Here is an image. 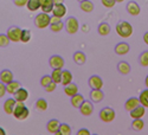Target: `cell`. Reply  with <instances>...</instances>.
Here are the masks:
<instances>
[{"instance_id":"cell-1","label":"cell","mask_w":148,"mask_h":135,"mask_svg":"<svg viewBox=\"0 0 148 135\" xmlns=\"http://www.w3.org/2000/svg\"><path fill=\"white\" fill-rule=\"evenodd\" d=\"M116 33L122 37V38H129V37L133 34V26L132 24H129L128 21H125V20H120L117 24H116Z\"/></svg>"},{"instance_id":"cell-2","label":"cell","mask_w":148,"mask_h":135,"mask_svg":"<svg viewBox=\"0 0 148 135\" xmlns=\"http://www.w3.org/2000/svg\"><path fill=\"white\" fill-rule=\"evenodd\" d=\"M13 115L17 120L19 121H24L26 120L30 115V110L27 107H25V104H24V102H17L16 104V108H14V112H13Z\"/></svg>"},{"instance_id":"cell-3","label":"cell","mask_w":148,"mask_h":135,"mask_svg":"<svg viewBox=\"0 0 148 135\" xmlns=\"http://www.w3.org/2000/svg\"><path fill=\"white\" fill-rule=\"evenodd\" d=\"M34 25L36 27H38L40 30L47 27V26H50L51 25V17L49 16L47 13H39V14H37L36 18H34Z\"/></svg>"},{"instance_id":"cell-4","label":"cell","mask_w":148,"mask_h":135,"mask_svg":"<svg viewBox=\"0 0 148 135\" xmlns=\"http://www.w3.org/2000/svg\"><path fill=\"white\" fill-rule=\"evenodd\" d=\"M65 30L70 34H75L79 30V24L78 20L75 17H69L65 21Z\"/></svg>"},{"instance_id":"cell-5","label":"cell","mask_w":148,"mask_h":135,"mask_svg":"<svg viewBox=\"0 0 148 135\" xmlns=\"http://www.w3.org/2000/svg\"><path fill=\"white\" fill-rule=\"evenodd\" d=\"M116 114H115V110L113 108H109V107H106L103 108L101 112H100V119L103 121V122H107V123H109V122L114 121Z\"/></svg>"},{"instance_id":"cell-6","label":"cell","mask_w":148,"mask_h":135,"mask_svg":"<svg viewBox=\"0 0 148 135\" xmlns=\"http://www.w3.org/2000/svg\"><path fill=\"white\" fill-rule=\"evenodd\" d=\"M21 32L23 30L18 26H12L7 30V37L10 38L11 42H14V43H18L20 42L21 39Z\"/></svg>"},{"instance_id":"cell-7","label":"cell","mask_w":148,"mask_h":135,"mask_svg":"<svg viewBox=\"0 0 148 135\" xmlns=\"http://www.w3.org/2000/svg\"><path fill=\"white\" fill-rule=\"evenodd\" d=\"M49 64H50V66L52 68V70L53 69H63L65 62H64V59L62 58L60 56L53 55V56L50 57V59H49Z\"/></svg>"},{"instance_id":"cell-8","label":"cell","mask_w":148,"mask_h":135,"mask_svg":"<svg viewBox=\"0 0 148 135\" xmlns=\"http://www.w3.org/2000/svg\"><path fill=\"white\" fill-rule=\"evenodd\" d=\"M89 87L91 89H98V90H102V87H103V81L100 76L97 75H94L89 78Z\"/></svg>"},{"instance_id":"cell-9","label":"cell","mask_w":148,"mask_h":135,"mask_svg":"<svg viewBox=\"0 0 148 135\" xmlns=\"http://www.w3.org/2000/svg\"><path fill=\"white\" fill-rule=\"evenodd\" d=\"M79 112L84 116H90L94 112V106L90 101H84L83 104L79 107Z\"/></svg>"},{"instance_id":"cell-10","label":"cell","mask_w":148,"mask_h":135,"mask_svg":"<svg viewBox=\"0 0 148 135\" xmlns=\"http://www.w3.org/2000/svg\"><path fill=\"white\" fill-rule=\"evenodd\" d=\"M127 12L130 14V16H139L140 14V12H141V8H140V6H139V4L138 3H135V1H129L128 4H127Z\"/></svg>"},{"instance_id":"cell-11","label":"cell","mask_w":148,"mask_h":135,"mask_svg":"<svg viewBox=\"0 0 148 135\" xmlns=\"http://www.w3.org/2000/svg\"><path fill=\"white\" fill-rule=\"evenodd\" d=\"M66 6L64 4H59V5H55L53 6V10H52V14L55 17H58V18H63L65 14H66Z\"/></svg>"},{"instance_id":"cell-12","label":"cell","mask_w":148,"mask_h":135,"mask_svg":"<svg viewBox=\"0 0 148 135\" xmlns=\"http://www.w3.org/2000/svg\"><path fill=\"white\" fill-rule=\"evenodd\" d=\"M139 106H141V103H140V100L138 97H130V99L127 100L125 103V108H126L127 112H132V110L138 108Z\"/></svg>"},{"instance_id":"cell-13","label":"cell","mask_w":148,"mask_h":135,"mask_svg":"<svg viewBox=\"0 0 148 135\" xmlns=\"http://www.w3.org/2000/svg\"><path fill=\"white\" fill-rule=\"evenodd\" d=\"M53 6V0H40V10L43 11V13H51Z\"/></svg>"},{"instance_id":"cell-14","label":"cell","mask_w":148,"mask_h":135,"mask_svg":"<svg viewBox=\"0 0 148 135\" xmlns=\"http://www.w3.org/2000/svg\"><path fill=\"white\" fill-rule=\"evenodd\" d=\"M16 104H17V101H16L14 99H8V100H6L5 103H4V112H5L6 114H8V115L13 114L14 108H16Z\"/></svg>"},{"instance_id":"cell-15","label":"cell","mask_w":148,"mask_h":135,"mask_svg":"<svg viewBox=\"0 0 148 135\" xmlns=\"http://www.w3.org/2000/svg\"><path fill=\"white\" fill-rule=\"evenodd\" d=\"M129 50H130V46H129V44H127V43H119L116 46H115V52H116V55H119V56H123V55H127L128 52H129Z\"/></svg>"},{"instance_id":"cell-16","label":"cell","mask_w":148,"mask_h":135,"mask_svg":"<svg viewBox=\"0 0 148 135\" xmlns=\"http://www.w3.org/2000/svg\"><path fill=\"white\" fill-rule=\"evenodd\" d=\"M146 113V108L143 106H139L138 108H135L134 110L129 112V116L133 119V120H136V119H142V116L145 115Z\"/></svg>"},{"instance_id":"cell-17","label":"cell","mask_w":148,"mask_h":135,"mask_svg":"<svg viewBox=\"0 0 148 135\" xmlns=\"http://www.w3.org/2000/svg\"><path fill=\"white\" fill-rule=\"evenodd\" d=\"M103 99H104V94H103L102 90L91 89V91H90V100H91L92 102L98 103V102H101Z\"/></svg>"},{"instance_id":"cell-18","label":"cell","mask_w":148,"mask_h":135,"mask_svg":"<svg viewBox=\"0 0 148 135\" xmlns=\"http://www.w3.org/2000/svg\"><path fill=\"white\" fill-rule=\"evenodd\" d=\"M12 81H13V73L10 70H3L0 72V82H3L5 85H7Z\"/></svg>"},{"instance_id":"cell-19","label":"cell","mask_w":148,"mask_h":135,"mask_svg":"<svg viewBox=\"0 0 148 135\" xmlns=\"http://www.w3.org/2000/svg\"><path fill=\"white\" fill-rule=\"evenodd\" d=\"M29 99V91L24 88H20L16 94H14V100L17 102H25Z\"/></svg>"},{"instance_id":"cell-20","label":"cell","mask_w":148,"mask_h":135,"mask_svg":"<svg viewBox=\"0 0 148 135\" xmlns=\"http://www.w3.org/2000/svg\"><path fill=\"white\" fill-rule=\"evenodd\" d=\"M59 126H60L59 121L53 119V120H50V121L47 122V125H46V129H47V132H49V133L55 134V133H57V132L59 130Z\"/></svg>"},{"instance_id":"cell-21","label":"cell","mask_w":148,"mask_h":135,"mask_svg":"<svg viewBox=\"0 0 148 135\" xmlns=\"http://www.w3.org/2000/svg\"><path fill=\"white\" fill-rule=\"evenodd\" d=\"M72 73L69 71V70H63V73H62V82L60 84L63 87H66L70 83H72Z\"/></svg>"},{"instance_id":"cell-22","label":"cell","mask_w":148,"mask_h":135,"mask_svg":"<svg viewBox=\"0 0 148 135\" xmlns=\"http://www.w3.org/2000/svg\"><path fill=\"white\" fill-rule=\"evenodd\" d=\"M20 88H21V85H20L19 82H17V81H12L11 83H8V84L6 85V91H7L8 94H11V95H14Z\"/></svg>"},{"instance_id":"cell-23","label":"cell","mask_w":148,"mask_h":135,"mask_svg":"<svg viewBox=\"0 0 148 135\" xmlns=\"http://www.w3.org/2000/svg\"><path fill=\"white\" fill-rule=\"evenodd\" d=\"M64 93H65V95L72 97V96H75L76 94H78V87L75 83H70L69 85L64 87Z\"/></svg>"},{"instance_id":"cell-24","label":"cell","mask_w":148,"mask_h":135,"mask_svg":"<svg viewBox=\"0 0 148 135\" xmlns=\"http://www.w3.org/2000/svg\"><path fill=\"white\" fill-rule=\"evenodd\" d=\"M83 102H84V97L81 94H76L75 96L71 97V104H72L73 108H78L79 109V107L83 104Z\"/></svg>"},{"instance_id":"cell-25","label":"cell","mask_w":148,"mask_h":135,"mask_svg":"<svg viewBox=\"0 0 148 135\" xmlns=\"http://www.w3.org/2000/svg\"><path fill=\"white\" fill-rule=\"evenodd\" d=\"M117 70L120 73H122V75H128L132 70V68H130L129 63H127V62H120L117 64Z\"/></svg>"},{"instance_id":"cell-26","label":"cell","mask_w":148,"mask_h":135,"mask_svg":"<svg viewBox=\"0 0 148 135\" xmlns=\"http://www.w3.org/2000/svg\"><path fill=\"white\" fill-rule=\"evenodd\" d=\"M73 60H75L76 64L83 65L85 63V60H87V56H85L82 51H77V52L73 53Z\"/></svg>"},{"instance_id":"cell-27","label":"cell","mask_w":148,"mask_h":135,"mask_svg":"<svg viewBox=\"0 0 148 135\" xmlns=\"http://www.w3.org/2000/svg\"><path fill=\"white\" fill-rule=\"evenodd\" d=\"M110 25L109 24H107V23H101L100 25H98V27H97V32H98V34H101V36H108L109 33H110Z\"/></svg>"},{"instance_id":"cell-28","label":"cell","mask_w":148,"mask_h":135,"mask_svg":"<svg viewBox=\"0 0 148 135\" xmlns=\"http://www.w3.org/2000/svg\"><path fill=\"white\" fill-rule=\"evenodd\" d=\"M81 10L83 12H87V13H90V12L94 11V4L92 1H90V0H85V1H82L81 5H79Z\"/></svg>"},{"instance_id":"cell-29","label":"cell","mask_w":148,"mask_h":135,"mask_svg":"<svg viewBox=\"0 0 148 135\" xmlns=\"http://www.w3.org/2000/svg\"><path fill=\"white\" fill-rule=\"evenodd\" d=\"M62 73H63V70L62 69H53L52 70V73H51V77H52V81L58 84L62 82Z\"/></svg>"},{"instance_id":"cell-30","label":"cell","mask_w":148,"mask_h":135,"mask_svg":"<svg viewBox=\"0 0 148 135\" xmlns=\"http://www.w3.org/2000/svg\"><path fill=\"white\" fill-rule=\"evenodd\" d=\"M26 7H27L29 11H31V12L38 11V10L40 8V0H29Z\"/></svg>"},{"instance_id":"cell-31","label":"cell","mask_w":148,"mask_h":135,"mask_svg":"<svg viewBox=\"0 0 148 135\" xmlns=\"http://www.w3.org/2000/svg\"><path fill=\"white\" fill-rule=\"evenodd\" d=\"M145 127V122L142 121V119H136V120H134L132 122V128L134 130H136V132H140Z\"/></svg>"},{"instance_id":"cell-32","label":"cell","mask_w":148,"mask_h":135,"mask_svg":"<svg viewBox=\"0 0 148 135\" xmlns=\"http://www.w3.org/2000/svg\"><path fill=\"white\" fill-rule=\"evenodd\" d=\"M139 100H140L141 106H143L145 108H148V89L143 90V91L140 94Z\"/></svg>"},{"instance_id":"cell-33","label":"cell","mask_w":148,"mask_h":135,"mask_svg":"<svg viewBox=\"0 0 148 135\" xmlns=\"http://www.w3.org/2000/svg\"><path fill=\"white\" fill-rule=\"evenodd\" d=\"M47 102H46V100H44V99H39V100H37V102H36V108L39 110V112H45V110L47 109Z\"/></svg>"},{"instance_id":"cell-34","label":"cell","mask_w":148,"mask_h":135,"mask_svg":"<svg viewBox=\"0 0 148 135\" xmlns=\"http://www.w3.org/2000/svg\"><path fill=\"white\" fill-rule=\"evenodd\" d=\"M139 63L141 66H148V51H143L139 57Z\"/></svg>"},{"instance_id":"cell-35","label":"cell","mask_w":148,"mask_h":135,"mask_svg":"<svg viewBox=\"0 0 148 135\" xmlns=\"http://www.w3.org/2000/svg\"><path fill=\"white\" fill-rule=\"evenodd\" d=\"M63 27H65V24H63V21H59L57 24H51L50 25V30L52 32H59L63 30Z\"/></svg>"},{"instance_id":"cell-36","label":"cell","mask_w":148,"mask_h":135,"mask_svg":"<svg viewBox=\"0 0 148 135\" xmlns=\"http://www.w3.org/2000/svg\"><path fill=\"white\" fill-rule=\"evenodd\" d=\"M30 40H31V32L29 30H23L20 42L21 43H29Z\"/></svg>"},{"instance_id":"cell-37","label":"cell","mask_w":148,"mask_h":135,"mask_svg":"<svg viewBox=\"0 0 148 135\" xmlns=\"http://www.w3.org/2000/svg\"><path fill=\"white\" fill-rule=\"evenodd\" d=\"M58 132H60L63 135H70L71 134V127L69 125H66V123H62L59 126V130Z\"/></svg>"},{"instance_id":"cell-38","label":"cell","mask_w":148,"mask_h":135,"mask_svg":"<svg viewBox=\"0 0 148 135\" xmlns=\"http://www.w3.org/2000/svg\"><path fill=\"white\" fill-rule=\"evenodd\" d=\"M10 38L7 37V34H0V47H6L10 44Z\"/></svg>"},{"instance_id":"cell-39","label":"cell","mask_w":148,"mask_h":135,"mask_svg":"<svg viewBox=\"0 0 148 135\" xmlns=\"http://www.w3.org/2000/svg\"><path fill=\"white\" fill-rule=\"evenodd\" d=\"M51 82H53V81H52L51 75H50V76H49V75H45V76H43V77H42V79H40V84H42V87H43V88L47 87V85L50 84Z\"/></svg>"},{"instance_id":"cell-40","label":"cell","mask_w":148,"mask_h":135,"mask_svg":"<svg viewBox=\"0 0 148 135\" xmlns=\"http://www.w3.org/2000/svg\"><path fill=\"white\" fill-rule=\"evenodd\" d=\"M101 3H102V5H103L104 7H107V8H112V7H114L115 4H116L115 0H101Z\"/></svg>"},{"instance_id":"cell-41","label":"cell","mask_w":148,"mask_h":135,"mask_svg":"<svg viewBox=\"0 0 148 135\" xmlns=\"http://www.w3.org/2000/svg\"><path fill=\"white\" fill-rule=\"evenodd\" d=\"M13 3L17 7H24V6H26L27 3H29V0H13Z\"/></svg>"},{"instance_id":"cell-42","label":"cell","mask_w":148,"mask_h":135,"mask_svg":"<svg viewBox=\"0 0 148 135\" xmlns=\"http://www.w3.org/2000/svg\"><path fill=\"white\" fill-rule=\"evenodd\" d=\"M56 88H57V84H56L55 82H51V83L49 84L47 87H45L44 89H45V91H47V93H52V91H55Z\"/></svg>"},{"instance_id":"cell-43","label":"cell","mask_w":148,"mask_h":135,"mask_svg":"<svg viewBox=\"0 0 148 135\" xmlns=\"http://www.w3.org/2000/svg\"><path fill=\"white\" fill-rule=\"evenodd\" d=\"M5 94H6V85L3 82H0V97H4Z\"/></svg>"},{"instance_id":"cell-44","label":"cell","mask_w":148,"mask_h":135,"mask_svg":"<svg viewBox=\"0 0 148 135\" xmlns=\"http://www.w3.org/2000/svg\"><path fill=\"white\" fill-rule=\"evenodd\" d=\"M77 135H91V133L87 129V128H82L77 132Z\"/></svg>"},{"instance_id":"cell-45","label":"cell","mask_w":148,"mask_h":135,"mask_svg":"<svg viewBox=\"0 0 148 135\" xmlns=\"http://www.w3.org/2000/svg\"><path fill=\"white\" fill-rule=\"evenodd\" d=\"M59 21H62V19H60V18L55 17V16H52V17H51V24H57V23H59Z\"/></svg>"},{"instance_id":"cell-46","label":"cell","mask_w":148,"mask_h":135,"mask_svg":"<svg viewBox=\"0 0 148 135\" xmlns=\"http://www.w3.org/2000/svg\"><path fill=\"white\" fill-rule=\"evenodd\" d=\"M143 42L148 45V32H146V33L143 34Z\"/></svg>"},{"instance_id":"cell-47","label":"cell","mask_w":148,"mask_h":135,"mask_svg":"<svg viewBox=\"0 0 148 135\" xmlns=\"http://www.w3.org/2000/svg\"><path fill=\"white\" fill-rule=\"evenodd\" d=\"M55 5H59V4H64V0H53Z\"/></svg>"},{"instance_id":"cell-48","label":"cell","mask_w":148,"mask_h":135,"mask_svg":"<svg viewBox=\"0 0 148 135\" xmlns=\"http://www.w3.org/2000/svg\"><path fill=\"white\" fill-rule=\"evenodd\" d=\"M82 30H83L84 32H88V31H89V26H88V25H83V26H82Z\"/></svg>"},{"instance_id":"cell-49","label":"cell","mask_w":148,"mask_h":135,"mask_svg":"<svg viewBox=\"0 0 148 135\" xmlns=\"http://www.w3.org/2000/svg\"><path fill=\"white\" fill-rule=\"evenodd\" d=\"M0 135H6V132H5L1 127H0Z\"/></svg>"},{"instance_id":"cell-50","label":"cell","mask_w":148,"mask_h":135,"mask_svg":"<svg viewBox=\"0 0 148 135\" xmlns=\"http://www.w3.org/2000/svg\"><path fill=\"white\" fill-rule=\"evenodd\" d=\"M145 84H146V87H147V89H148V75L146 76V79H145Z\"/></svg>"},{"instance_id":"cell-51","label":"cell","mask_w":148,"mask_h":135,"mask_svg":"<svg viewBox=\"0 0 148 135\" xmlns=\"http://www.w3.org/2000/svg\"><path fill=\"white\" fill-rule=\"evenodd\" d=\"M115 1H116V3H123L125 0H115Z\"/></svg>"},{"instance_id":"cell-52","label":"cell","mask_w":148,"mask_h":135,"mask_svg":"<svg viewBox=\"0 0 148 135\" xmlns=\"http://www.w3.org/2000/svg\"><path fill=\"white\" fill-rule=\"evenodd\" d=\"M55 135H63V134H62L60 132H57V133H55Z\"/></svg>"},{"instance_id":"cell-53","label":"cell","mask_w":148,"mask_h":135,"mask_svg":"<svg viewBox=\"0 0 148 135\" xmlns=\"http://www.w3.org/2000/svg\"><path fill=\"white\" fill-rule=\"evenodd\" d=\"M77 1H79V3H82V1H85V0H77Z\"/></svg>"},{"instance_id":"cell-54","label":"cell","mask_w":148,"mask_h":135,"mask_svg":"<svg viewBox=\"0 0 148 135\" xmlns=\"http://www.w3.org/2000/svg\"><path fill=\"white\" fill-rule=\"evenodd\" d=\"M94 135H97V134H94Z\"/></svg>"}]
</instances>
